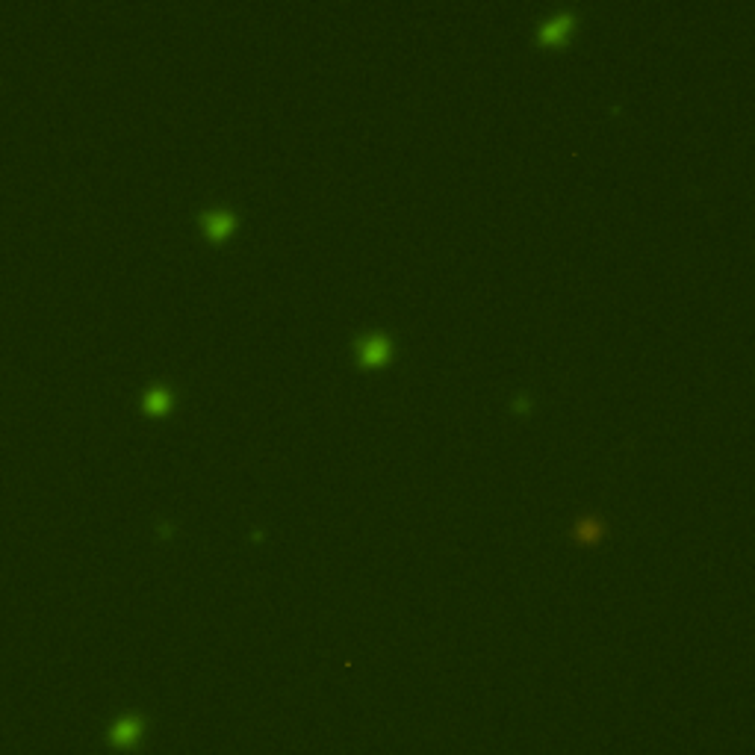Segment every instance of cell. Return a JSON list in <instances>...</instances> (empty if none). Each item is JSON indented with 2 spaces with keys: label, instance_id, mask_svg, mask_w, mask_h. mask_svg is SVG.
<instances>
[{
  "label": "cell",
  "instance_id": "1",
  "mask_svg": "<svg viewBox=\"0 0 755 755\" xmlns=\"http://www.w3.org/2000/svg\"><path fill=\"white\" fill-rule=\"evenodd\" d=\"M355 351H357V360L363 366H381V363L390 360L393 345H390V340L384 337V333H366V337L357 340Z\"/></svg>",
  "mask_w": 755,
  "mask_h": 755
},
{
  "label": "cell",
  "instance_id": "2",
  "mask_svg": "<svg viewBox=\"0 0 755 755\" xmlns=\"http://www.w3.org/2000/svg\"><path fill=\"white\" fill-rule=\"evenodd\" d=\"M201 227L210 239H225L227 233L237 227V215L227 207H213V210H204L201 213Z\"/></svg>",
  "mask_w": 755,
  "mask_h": 755
},
{
  "label": "cell",
  "instance_id": "3",
  "mask_svg": "<svg viewBox=\"0 0 755 755\" xmlns=\"http://www.w3.org/2000/svg\"><path fill=\"white\" fill-rule=\"evenodd\" d=\"M573 27H576V15L564 9V12L552 15V18H546L540 24V30H537V39H540V42H564Z\"/></svg>",
  "mask_w": 755,
  "mask_h": 755
},
{
  "label": "cell",
  "instance_id": "4",
  "mask_svg": "<svg viewBox=\"0 0 755 755\" xmlns=\"http://www.w3.org/2000/svg\"><path fill=\"white\" fill-rule=\"evenodd\" d=\"M139 732H142V723L139 720H124V723L115 729V741H119L121 747H127V744H133L139 737Z\"/></svg>",
  "mask_w": 755,
  "mask_h": 755
},
{
  "label": "cell",
  "instance_id": "5",
  "mask_svg": "<svg viewBox=\"0 0 755 755\" xmlns=\"http://www.w3.org/2000/svg\"><path fill=\"white\" fill-rule=\"evenodd\" d=\"M169 405H172V393L165 390V387H154V390L145 396V408L148 410H165Z\"/></svg>",
  "mask_w": 755,
  "mask_h": 755
},
{
  "label": "cell",
  "instance_id": "6",
  "mask_svg": "<svg viewBox=\"0 0 755 755\" xmlns=\"http://www.w3.org/2000/svg\"><path fill=\"white\" fill-rule=\"evenodd\" d=\"M576 534L581 537L584 543H593L596 537L602 534V525H599V519H596V516H587V519H581V523H578V528H576Z\"/></svg>",
  "mask_w": 755,
  "mask_h": 755
}]
</instances>
